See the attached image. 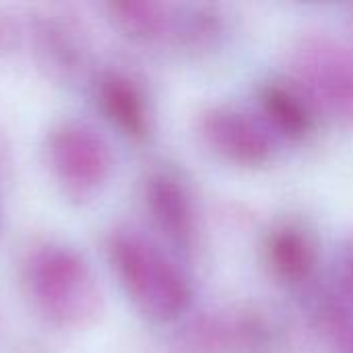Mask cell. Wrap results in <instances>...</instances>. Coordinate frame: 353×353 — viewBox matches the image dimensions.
Masks as SVG:
<instances>
[{"instance_id":"obj_3","label":"cell","mask_w":353,"mask_h":353,"mask_svg":"<svg viewBox=\"0 0 353 353\" xmlns=\"http://www.w3.org/2000/svg\"><path fill=\"white\" fill-rule=\"evenodd\" d=\"M33 288L50 316L66 325L93 319L99 296L85 265L70 250L52 248L33 265Z\"/></svg>"},{"instance_id":"obj_12","label":"cell","mask_w":353,"mask_h":353,"mask_svg":"<svg viewBox=\"0 0 353 353\" xmlns=\"http://www.w3.org/2000/svg\"><path fill=\"white\" fill-rule=\"evenodd\" d=\"M353 310V238L343 250L337 271V290L327 308V323L333 329L343 331L352 319Z\"/></svg>"},{"instance_id":"obj_7","label":"cell","mask_w":353,"mask_h":353,"mask_svg":"<svg viewBox=\"0 0 353 353\" xmlns=\"http://www.w3.org/2000/svg\"><path fill=\"white\" fill-rule=\"evenodd\" d=\"M147 205L165 238L178 246H186L194 234V213L192 203L184 186L168 176L159 174L149 180Z\"/></svg>"},{"instance_id":"obj_1","label":"cell","mask_w":353,"mask_h":353,"mask_svg":"<svg viewBox=\"0 0 353 353\" xmlns=\"http://www.w3.org/2000/svg\"><path fill=\"white\" fill-rule=\"evenodd\" d=\"M112 259L126 292L147 316L174 321L188 308L186 277L151 242L134 234H120L112 242Z\"/></svg>"},{"instance_id":"obj_10","label":"cell","mask_w":353,"mask_h":353,"mask_svg":"<svg viewBox=\"0 0 353 353\" xmlns=\"http://www.w3.org/2000/svg\"><path fill=\"white\" fill-rule=\"evenodd\" d=\"M101 101L110 118L132 137H143L149 128L147 108L132 83L122 77H110L101 85Z\"/></svg>"},{"instance_id":"obj_9","label":"cell","mask_w":353,"mask_h":353,"mask_svg":"<svg viewBox=\"0 0 353 353\" xmlns=\"http://www.w3.org/2000/svg\"><path fill=\"white\" fill-rule=\"evenodd\" d=\"M310 108V101L302 93L281 83H269L261 91V110L265 120L288 139H302L312 130L314 120Z\"/></svg>"},{"instance_id":"obj_13","label":"cell","mask_w":353,"mask_h":353,"mask_svg":"<svg viewBox=\"0 0 353 353\" xmlns=\"http://www.w3.org/2000/svg\"><path fill=\"white\" fill-rule=\"evenodd\" d=\"M350 23H352V29H353V6H352V10H350Z\"/></svg>"},{"instance_id":"obj_4","label":"cell","mask_w":353,"mask_h":353,"mask_svg":"<svg viewBox=\"0 0 353 353\" xmlns=\"http://www.w3.org/2000/svg\"><path fill=\"white\" fill-rule=\"evenodd\" d=\"M199 132L213 153L234 165L259 168L273 155L267 126L236 108L213 105L205 110L199 118Z\"/></svg>"},{"instance_id":"obj_11","label":"cell","mask_w":353,"mask_h":353,"mask_svg":"<svg viewBox=\"0 0 353 353\" xmlns=\"http://www.w3.org/2000/svg\"><path fill=\"white\" fill-rule=\"evenodd\" d=\"M114 12L120 25L134 37H157L172 21L170 8L159 2H118L114 4Z\"/></svg>"},{"instance_id":"obj_8","label":"cell","mask_w":353,"mask_h":353,"mask_svg":"<svg viewBox=\"0 0 353 353\" xmlns=\"http://www.w3.org/2000/svg\"><path fill=\"white\" fill-rule=\"evenodd\" d=\"M319 252L312 238L298 225H281L267 240V263L285 283H304L316 269Z\"/></svg>"},{"instance_id":"obj_5","label":"cell","mask_w":353,"mask_h":353,"mask_svg":"<svg viewBox=\"0 0 353 353\" xmlns=\"http://www.w3.org/2000/svg\"><path fill=\"white\" fill-rule=\"evenodd\" d=\"M269 343L271 327L252 310L203 314L184 333V347L190 353H259Z\"/></svg>"},{"instance_id":"obj_14","label":"cell","mask_w":353,"mask_h":353,"mask_svg":"<svg viewBox=\"0 0 353 353\" xmlns=\"http://www.w3.org/2000/svg\"><path fill=\"white\" fill-rule=\"evenodd\" d=\"M352 353H353V347H352Z\"/></svg>"},{"instance_id":"obj_2","label":"cell","mask_w":353,"mask_h":353,"mask_svg":"<svg viewBox=\"0 0 353 353\" xmlns=\"http://www.w3.org/2000/svg\"><path fill=\"white\" fill-rule=\"evenodd\" d=\"M292 70L310 105L353 122V48L325 33L304 35Z\"/></svg>"},{"instance_id":"obj_6","label":"cell","mask_w":353,"mask_h":353,"mask_svg":"<svg viewBox=\"0 0 353 353\" xmlns=\"http://www.w3.org/2000/svg\"><path fill=\"white\" fill-rule=\"evenodd\" d=\"M52 159L62 180L79 190L97 186L110 172L105 143L79 124H66L52 137Z\"/></svg>"}]
</instances>
